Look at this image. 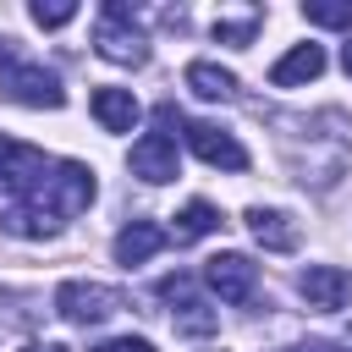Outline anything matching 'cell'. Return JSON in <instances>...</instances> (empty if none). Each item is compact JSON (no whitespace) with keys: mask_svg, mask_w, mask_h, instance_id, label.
Returning <instances> with one entry per match:
<instances>
[{"mask_svg":"<svg viewBox=\"0 0 352 352\" xmlns=\"http://www.w3.org/2000/svg\"><path fill=\"white\" fill-rule=\"evenodd\" d=\"M126 165H132V176H143V182H170L176 176V143L165 138V132H148V138H138L132 143V154H126Z\"/></svg>","mask_w":352,"mask_h":352,"instance_id":"obj_10","label":"cell"},{"mask_svg":"<svg viewBox=\"0 0 352 352\" xmlns=\"http://www.w3.org/2000/svg\"><path fill=\"white\" fill-rule=\"evenodd\" d=\"M0 88L16 104H28V110H60L66 104L60 77L50 66H38V60H22L16 55V38H6V33H0Z\"/></svg>","mask_w":352,"mask_h":352,"instance_id":"obj_1","label":"cell"},{"mask_svg":"<svg viewBox=\"0 0 352 352\" xmlns=\"http://www.w3.org/2000/svg\"><path fill=\"white\" fill-rule=\"evenodd\" d=\"M94 50H99L104 60H116V66H143V60H148V44H143L126 0H104V11H99V22H94Z\"/></svg>","mask_w":352,"mask_h":352,"instance_id":"obj_2","label":"cell"},{"mask_svg":"<svg viewBox=\"0 0 352 352\" xmlns=\"http://www.w3.org/2000/svg\"><path fill=\"white\" fill-rule=\"evenodd\" d=\"M341 66H346V77H352V44H346V50H341Z\"/></svg>","mask_w":352,"mask_h":352,"instance_id":"obj_23","label":"cell"},{"mask_svg":"<svg viewBox=\"0 0 352 352\" xmlns=\"http://www.w3.org/2000/svg\"><path fill=\"white\" fill-rule=\"evenodd\" d=\"M0 226H6L11 236H28V242H44V236H55V226H60V220H55L50 209H38L33 198H22V204H11V209L0 214Z\"/></svg>","mask_w":352,"mask_h":352,"instance_id":"obj_15","label":"cell"},{"mask_svg":"<svg viewBox=\"0 0 352 352\" xmlns=\"http://www.w3.org/2000/svg\"><path fill=\"white\" fill-rule=\"evenodd\" d=\"M187 148L214 170H248V148L214 121H187Z\"/></svg>","mask_w":352,"mask_h":352,"instance_id":"obj_8","label":"cell"},{"mask_svg":"<svg viewBox=\"0 0 352 352\" xmlns=\"http://www.w3.org/2000/svg\"><path fill=\"white\" fill-rule=\"evenodd\" d=\"M297 352H330V346H319V341H308V346H297Z\"/></svg>","mask_w":352,"mask_h":352,"instance_id":"obj_24","label":"cell"},{"mask_svg":"<svg viewBox=\"0 0 352 352\" xmlns=\"http://www.w3.org/2000/svg\"><path fill=\"white\" fill-rule=\"evenodd\" d=\"M204 280H209V292H214L220 302H248L253 286H258V264H253L248 253H214V258L204 264Z\"/></svg>","mask_w":352,"mask_h":352,"instance_id":"obj_7","label":"cell"},{"mask_svg":"<svg viewBox=\"0 0 352 352\" xmlns=\"http://www.w3.org/2000/svg\"><path fill=\"white\" fill-rule=\"evenodd\" d=\"M248 231H253V242H264L270 253H292V248L302 242V231L292 226L286 209H248Z\"/></svg>","mask_w":352,"mask_h":352,"instance_id":"obj_13","label":"cell"},{"mask_svg":"<svg viewBox=\"0 0 352 352\" xmlns=\"http://www.w3.org/2000/svg\"><path fill=\"white\" fill-rule=\"evenodd\" d=\"M187 88H192L198 99H231V94H236V77H231L226 66H214V60H192V66H187Z\"/></svg>","mask_w":352,"mask_h":352,"instance_id":"obj_18","label":"cell"},{"mask_svg":"<svg viewBox=\"0 0 352 352\" xmlns=\"http://www.w3.org/2000/svg\"><path fill=\"white\" fill-rule=\"evenodd\" d=\"M88 110H94V121H99L104 132H132L138 116H143V104L132 99V88H94Z\"/></svg>","mask_w":352,"mask_h":352,"instance_id":"obj_11","label":"cell"},{"mask_svg":"<svg viewBox=\"0 0 352 352\" xmlns=\"http://www.w3.org/2000/svg\"><path fill=\"white\" fill-rule=\"evenodd\" d=\"M209 231H220V209L204 204V198L182 204V214L170 220V236H176V242H198V236H209Z\"/></svg>","mask_w":352,"mask_h":352,"instance_id":"obj_17","label":"cell"},{"mask_svg":"<svg viewBox=\"0 0 352 352\" xmlns=\"http://www.w3.org/2000/svg\"><path fill=\"white\" fill-rule=\"evenodd\" d=\"M121 302H126V297H121L116 286H99V280H60V286H55V314L72 319V324H99V319H110Z\"/></svg>","mask_w":352,"mask_h":352,"instance_id":"obj_4","label":"cell"},{"mask_svg":"<svg viewBox=\"0 0 352 352\" xmlns=\"http://www.w3.org/2000/svg\"><path fill=\"white\" fill-rule=\"evenodd\" d=\"M297 292L308 297V308L336 314V308H346V302H352V275H346V270H336V264H308V270L297 275Z\"/></svg>","mask_w":352,"mask_h":352,"instance_id":"obj_9","label":"cell"},{"mask_svg":"<svg viewBox=\"0 0 352 352\" xmlns=\"http://www.w3.org/2000/svg\"><path fill=\"white\" fill-rule=\"evenodd\" d=\"M110 248H116V264H126V270H132V264H148V258L165 248V231H160L154 220H132V226H121V231H116V242H110Z\"/></svg>","mask_w":352,"mask_h":352,"instance_id":"obj_12","label":"cell"},{"mask_svg":"<svg viewBox=\"0 0 352 352\" xmlns=\"http://www.w3.org/2000/svg\"><path fill=\"white\" fill-rule=\"evenodd\" d=\"M28 16H33L38 28H66V22L77 16V0H33Z\"/></svg>","mask_w":352,"mask_h":352,"instance_id":"obj_20","label":"cell"},{"mask_svg":"<svg viewBox=\"0 0 352 352\" xmlns=\"http://www.w3.org/2000/svg\"><path fill=\"white\" fill-rule=\"evenodd\" d=\"M302 16L314 28H352V0H302Z\"/></svg>","mask_w":352,"mask_h":352,"instance_id":"obj_19","label":"cell"},{"mask_svg":"<svg viewBox=\"0 0 352 352\" xmlns=\"http://www.w3.org/2000/svg\"><path fill=\"white\" fill-rule=\"evenodd\" d=\"M324 72V50L319 44H297L292 55H280L275 66H270V82L275 88H297V82H314Z\"/></svg>","mask_w":352,"mask_h":352,"instance_id":"obj_14","label":"cell"},{"mask_svg":"<svg viewBox=\"0 0 352 352\" xmlns=\"http://www.w3.org/2000/svg\"><path fill=\"white\" fill-rule=\"evenodd\" d=\"M33 204H38V209H50L55 220L82 214V209L94 204V170H88L82 160H60V165L44 176V187L33 192Z\"/></svg>","mask_w":352,"mask_h":352,"instance_id":"obj_3","label":"cell"},{"mask_svg":"<svg viewBox=\"0 0 352 352\" xmlns=\"http://www.w3.org/2000/svg\"><path fill=\"white\" fill-rule=\"evenodd\" d=\"M258 22H264V11H258V6L220 11V16H214V38H220V44H231V50H248V44H253V33H258Z\"/></svg>","mask_w":352,"mask_h":352,"instance_id":"obj_16","label":"cell"},{"mask_svg":"<svg viewBox=\"0 0 352 352\" xmlns=\"http://www.w3.org/2000/svg\"><path fill=\"white\" fill-rule=\"evenodd\" d=\"M55 165L44 160V148H33V143H16V138H0V182L16 192V198H33L38 187H44V176H50Z\"/></svg>","mask_w":352,"mask_h":352,"instance_id":"obj_6","label":"cell"},{"mask_svg":"<svg viewBox=\"0 0 352 352\" xmlns=\"http://www.w3.org/2000/svg\"><path fill=\"white\" fill-rule=\"evenodd\" d=\"M88 352H154V341H143V336H116V341H99V346H88Z\"/></svg>","mask_w":352,"mask_h":352,"instance_id":"obj_21","label":"cell"},{"mask_svg":"<svg viewBox=\"0 0 352 352\" xmlns=\"http://www.w3.org/2000/svg\"><path fill=\"white\" fill-rule=\"evenodd\" d=\"M160 297L170 302V324H176L182 336H214V330H220V314L192 292L187 275H165V280H160Z\"/></svg>","mask_w":352,"mask_h":352,"instance_id":"obj_5","label":"cell"},{"mask_svg":"<svg viewBox=\"0 0 352 352\" xmlns=\"http://www.w3.org/2000/svg\"><path fill=\"white\" fill-rule=\"evenodd\" d=\"M22 352H72V346H60V341H28Z\"/></svg>","mask_w":352,"mask_h":352,"instance_id":"obj_22","label":"cell"}]
</instances>
